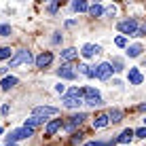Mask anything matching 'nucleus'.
<instances>
[{
	"instance_id": "4be33fe9",
	"label": "nucleus",
	"mask_w": 146,
	"mask_h": 146,
	"mask_svg": "<svg viewBox=\"0 0 146 146\" xmlns=\"http://www.w3.org/2000/svg\"><path fill=\"white\" fill-rule=\"evenodd\" d=\"M78 72H80V74H85V76H89V78H93V76H95V70H91L89 66H85V64H83V66H78Z\"/></svg>"
},
{
	"instance_id": "6e6552de",
	"label": "nucleus",
	"mask_w": 146,
	"mask_h": 146,
	"mask_svg": "<svg viewBox=\"0 0 146 146\" xmlns=\"http://www.w3.org/2000/svg\"><path fill=\"white\" fill-rule=\"evenodd\" d=\"M36 66L38 68H47V66H51V62H53V53H49V51H44V53H40L36 59Z\"/></svg>"
},
{
	"instance_id": "0eeeda50",
	"label": "nucleus",
	"mask_w": 146,
	"mask_h": 146,
	"mask_svg": "<svg viewBox=\"0 0 146 146\" xmlns=\"http://www.w3.org/2000/svg\"><path fill=\"white\" fill-rule=\"evenodd\" d=\"M34 114L36 117H55L57 114V108H53V106H36L34 108Z\"/></svg>"
},
{
	"instance_id": "c85d7f7f",
	"label": "nucleus",
	"mask_w": 146,
	"mask_h": 146,
	"mask_svg": "<svg viewBox=\"0 0 146 146\" xmlns=\"http://www.w3.org/2000/svg\"><path fill=\"white\" fill-rule=\"evenodd\" d=\"M135 138H142V140H146V127L138 129V131H135Z\"/></svg>"
},
{
	"instance_id": "c9c22d12",
	"label": "nucleus",
	"mask_w": 146,
	"mask_h": 146,
	"mask_svg": "<svg viewBox=\"0 0 146 146\" xmlns=\"http://www.w3.org/2000/svg\"><path fill=\"white\" fill-rule=\"evenodd\" d=\"M123 146H129V144H123Z\"/></svg>"
},
{
	"instance_id": "9d476101",
	"label": "nucleus",
	"mask_w": 146,
	"mask_h": 146,
	"mask_svg": "<svg viewBox=\"0 0 146 146\" xmlns=\"http://www.w3.org/2000/svg\"><path fill=\"white\" fill-rule=\"evenodd\" d=\"M127 78H129V85H142V80H144V76L140 74V70H138V68H129Z\"/></svg>"
},
{
	"instance_id": "ddd939ff",
	"label": "nucleus",
	"mask_w": 146,
	"mask_h": 146,
	"mask_svg": "<svg viewBox=\"0 0 146 146\" xmlns=\"http://www.w3.org/2000/svg\"><path fill=\"white\" fill-rule=\"evenodd\" d=\"M17 83H19L17 76H4L2 83H0V89H2V91H11V89H13Z\"/></svg>"
},
{
	"instance_id": "7c9ffc66",
	"label": "nucleus",
	"mask_w": 146,
	"mask_h": 146,
	"mask_svg": "<svg viewBox=\"0 0 146 146\" xmlns=\"http://www.w3.org/2000/svg\"><path fill=\"white\" fill-rule=\"evenodd\" d=\"M85 146H106V142H87Z\"/></svg>"
},
{
	"instance_id": "dca6fc26",
	"label": "nucleus",
	"mask_w": 146,
	"mask_h": 146,
	"mask_svg": "<svg viewBox=\"0 0 146 146\" xmlns=\"http://www.w3.org/2000/svg\"><path fill=\"white\" fill-rule=\"evenodd\" d=\"M59 127H62V119H55V121H51V123L47 125V129H44V131H47V135H53Z\"/></svg>"
},
{
	"instance_id": "f257e3e1",
	"label": "nucleus",
	"mask_w": 146,
	"mask_h": 146,
	"mask_svg": "<svg viewBox=\"0 0 146 146\" xmlns=\"http://www.w3.org/2000/svg\"><path fill=\"white\" fill-rule=\"evenodd\" d=\"M62 102H64V106H66V108H78L80 104L85 102V100H83V89H78V87L70 89V91L64 95Z\"/></svg>"
},
{
	"instance_id": "473e14b6",
	"label": "nucleus",
	"mask_w": 146,
	"mask_h": 146,
	"mask_svg": "<svg viewBox=\"0 0 146 146\" xmlns=\"http://www.w3.org/2000/svg\"><path fill=\"white\" fill-rule=\"evenodd\" d=\"M138 108H140V110H142V112H146V102H144V104H140V106H138Z\"/></svg>"
},
{
	"instance_id": "423d86ee",
	"label": "nucleus",
	"mask_w": 146,
	"mask_h": 146,
	"mask_svg": "<svg viewBox=\"0 0 146 146\" xmlns=\"http://www.w3.org/2000/svg\"><path fill=\"white\" fill-rule=\"evenodd\" d=\"M123 34H129V36H138V23L133 19H127V21H121L117 26Z\"/></svg>"
},
{
	"instance_id": "f8f14e48",
	"label": "nucleus",
	"mask_w": 146,
	"mask_h": 146,
	"mask_svg": "<svg viewBox=\"0 0 146 146\" xmlns=\"http://www.w3.org/2000/svg\"><path fill=\"white\" fill-rule=\"evenodd\" d=\"M57 76L68 78V80H74V78H76V70H72L70 66H62V68L57 70Z\"/></svg>"
},
{
	"instance_id": "412c9836",
	"label": "nucleus",
	"mask_w": 146,
	"mask_h": 146,
	"mask_svg": "<svg viewBox=\"0 0 146 146\" xmlns=\"http://www.w3.org/2000/svg\"><path fill=\"white\" fill-rule=\"evenodd\" d=\"M140 53H142V44H131V47L127 49V55H129V57H138Z\"/></svg>"
},
{
	"instance_id": "f03ea898",
	"label": "nucleus",
	"mask_w": 146,
	"mask_h": 146,
	"mask_svg": "<svg viewBox=\"0 0 146 146\" xmlns=\"http://www.w3.org/2000/svg\"><path fill=\"white\" fill-rule=\"evenodd\" d=\"M32 62H34L32 53H30L28 49H19V51H15V55L9 59V68H17V66H21V64H32Z\"/></svg>"
},
{
	"instance_id": "aec40b11",
	"label": "nucleus",
	"mask_w": 146,
	"mask_h": 146,
	"mask_svg": "<svg viewBox=\"0 0 146 146\" xmlns=\"http://www.w3.org/2000/svg\"><path fill=\"white\" fill-rule=\"evenodd\" d=\"M72 11H89V7H87V2H85V0H74L72 2Z\"/></svg>"
},
{
	"instance_id": "4468645a",
	"label": "nucleus",
	"mask_w": 146,
	"mask_h": 146,
	"mask_svg": "<svg viewBox=\"0 0 146 146\" xmlns=\"http://www.w3.org/2000/svg\"><path fill=\"white\" fill-rule=\"evenodd\" d=\"M108 123H110V117H108V114H100V117H95V121H93V127H95V129H102V127H106Z\"/></svg>"
},
{
	"instance_id": "b1692460",
	"label": "nucleus",
	"mask_w": 146,
	"mask_h": 146,
	"mask_svg": "<svg viewBox=\"0 0 146 146\" xmlns=\"http://www.w3.org/2000/svg\"><path fill=\"white\" fill-rule=\"evenodd\" d=\"M11 47H0V59H11Z\"/></svg>"
},
{
	"instance_id": "c756f323",
	"label": "nucleus",
	"mask_w": 146,
	"mask_h": 146,
	"mask_svg": "<svg viewBox=\"0 0 146 146\" xmlns=\"http://www.w3.org/2000/svg\"><path fill=\"white\" fill-rule=\"evenodd\" d=\"M0 112H2V114H9V112H11V106H9V104H4V106L0 108Z\"/></svg>"
},
{
	"instance_id": "a878e982",
	"label": "nucleus",
	"mask_w": 146,
	"mask_h": 146,
	"mask_svg": "<svg viewBox=\"0 0 146 146\" xmlns=\"http://www.w3.org/2000/svg\"><path fill=\"white\" fill-rule=\"evenodd\" d=\"M112 68H114V72H121L123 70V62L121 59H112Z\"/></svg>"
},
{
	"instance_id": "72a5a7b5",
	"label": "nucleus",
	"mask_w": 146,
	"mask_h": 146,
	"mask_svg": "<svg viewBox=\"0 0 146 146\" xmlns=\"http://www.w3.org/2000/svg\"><path fill=\"white\" fill-rule=\"evenodd\" d=\"M7 146H17V144H7Z\"/></svg>"
},
{
	"instance_id": "2f4dec72",
	"label": "nucleus",
	"mask_w": 146,
	"mask_h": 146,
	"mask_svg": "<svg viewBox=\"0 0 146 146\" xmlns=\"http://www.w3.org/2000/svg\"><path fill=\"white\" fill-rule=\"evenodd\" d=\"M55 91H57V93H64V91H66V87H64V85H57V87H55Z\"/></svg>"
},
{
	"instance_id": "6ab92c4d",
	"label": "nucleus",
	"mask_w": 146,
	"mask_h": 146,
	"mask_svg": "<svg viewBox=\"0 0 146 146\" xmlns=\"http://www.w3.org/2000/svg\"><path fill=\"white\" fill-rule=\"evenodd\" d=\"M40 123H44L42 117H36V114H32L30 119H26V125H30V127H38Z\"/></svg>"
},
{
	"instance_id": "39448f33",
	"label": "nucleus",
	"mask_w": 146,
	"mask_h": 146,
	"mask_svg": "<svg viewBox=\"0 0 146 146\" xmlns=\"http://www.w3.org/2000/svg\"><path fill=\"white\" fill-rule=\"evenodd\" d=\"M112 72H114L112 64L104 62V64H100V66L95 68V78H100V80H108L110 76H112Z\"/></svg>"
},
{
	"instance_id": "393cba45",
	"label": "nucleus",
	"mask_w": 146,
	"mask_h": 146,
	"mask_svg": "<svg viewBox=\"0 0 146 146\" xmlns=\"http://www.w3.org/2000/svg\"><path fill=\"white\" fill-rule=\"evenodd\" d=\"M114 44H117V47H127V38L125 36H117L114 38Z\"/></svg>"
},
{
	"instance_id": "5701e85b",
	"label": "nucleus",
	"mask_w": 146,
	"mask_h": 146,
	"mask_svg": "<svg viewBox=\"0 0 146 146\" xmlns=\"http://www.w3.org/2000/svg\"><path fill=\"white\" fill-rule=\"evenodd\" d=\"M108 117H110V121H112V123H119V121H121V117H123V112L114 108V110H110V114H108Z\"/></svg>"
},
{
	"instance_id": "f3484780",
	"label": "nucleus",
	"mask_w": 146,
	"mask_h": 146,
	"mask_svg": "<svg viewBox=\"0 0 146 146\" xmlns=\"http://www.w3.org/2000/svg\"><path fill=\"white\" fill-rule=\"evenodd\" d=\"M76 55H78V51L70 47V49H64V51H62V59H64V62H70V59H74Z\"/></svg>"
},
{
	"instance_id": "e433bc0d",
	"label": "nucleus",
	"mask_w": 146,
	"mask_h": 146,
	"mask_svg": "<svg viewBox=\"0 0 146 146\" xmlns=\"http://www.w3.org/2000/svg\"><path fill=\"white\" fill-rule=\"evenodd\" d=\"M95 2H100V0H95Z\"/></svg>"
},
{
	"instance_id": "9b49d317",
	"label": "nucleus",
	"mask_w": 146,
	"mask_h": 146,
	"mask_svg": "<svg viewBox=\"0 0 146 146\" xmlns=\"http://www.w3.org/2000/svg\"><path fill=\"white\" fill-rule=\"evenodd\" d=\"M100 51H102V49H100L98 44H91V42H89V44H85V47H83V51H80V53H83V57L89 59V57H95Z\"/></svg>"
},
{
	"instance_id": "20e7f679",
	"label": "nucleus",
	"mask_w": 146,
	"mask_h": 146,
	"mask_svg": "<svg viewBox=\"0 0 146 146\" xmlns=\"http://www.w3.org/2000/svg\"><path fill=\"white\" fill-rule=\"evenodd\" d=\"M83 100H85V104H89V106H102V95H100L98 91H95L93 87H85L83 89Z\"/></svg>"
},
{
	"instance_id": "1a4fd4ad",
	"label": "nucleus",
	"mask_w": 146,
	"mask_h": 146,
	"mask_svg": "<svg viewBox=\"0 0 146 146\" xmlns=\"http://www.w3.org/2000/svg\"><path fill=\"white\" fill-rule=\"evenodd\" d=\"M85 119H87V117H85L83 112H78V114H72V117H70V121L66 123V129H68V131H72V129H74V127H78V125L83 123Z\"/></svg>"
},
{
	"instance_id": "bb28decb",
	"label": "nucleus",
	"mask_w": 146,
	"mask_h": 146,
	"mask_svg": "<svg viewBox=\"0 0 146 146\" xmlns=\"http://www.w3.org/2000/svg\"><path fill=\"white\" fill-rule=\"evenodd\" d=\"M0 36H11V26H0Z\"/></svg>"
},
{
	"instance_id": "f704fd0d",
	"label": "nucleus",
	"mask_w": 146,
	"mask_h": 146,
	"mask_svg": "<svg viewBox=\"0 0 146 146\" xmlns=\"http://www.w3.org/2000/svg\"><path fill=\"white\" fill-rule=\"evenodd\" d=\"M0 133H2V127H0Z\"/></svg>"
},
{
	"instance_id": "7ed1b4c3",
	"label": "nucleus",
	"mask_w": 146,
	"mask_h": 146,
	"mask_svg": "<svg viewBox=\"0 0 146 146\" xmlns=\"http://www.w3.org/2000/svg\"><path fill=\"white\" fill-rule=\"evenodd\" d=\"M32 135H34V127L23 125V127L15 129V131H11V133L7 135V142H9V144H15L17 140H28V138H32Z\"/></svg>"
},
{
	"instance_id": "4c0bfd02",
	"label": "nucleus",
	"mask_w": 146,
	"mask_h": 146,
	"mask_svg": "<svg viewBox=\"0 0 146 146\" xmlns=\"http://www.w3.org/2000/svg\"><path fill=\"white\" fill-rule=\"evenodd\" d=\"M144 123H146V119H144Z\"/></svg>"
},
{
	"instance_id": "2eb2a0df",
	"label": "nucleus",
	"mask_w": 146,
	"mask_h": 146,
	"mask_svg": "<svg viewBox=\"0 0 146 146\" xmlns=\"http://www.w3.org/2000/svg\"><path fill=\"white\" fill-rule=\"evenodd\" d=\"M131 138H135V131H133V129H125V131L119 135V142L121 144H129V142H131Z\"/></svg>"
},
{
	"instance_id": "cd10ccee",
	"label": "nucleus",
	"mask_w": 146,
	"mask_h": 146,
	"mask_svg": "<svg viewBox=\"0 0 146 146\" xmlns=\"http://www.w3.org/2000/svg\"><path fill=\"white\" fill-rule=\"evenodd\" d=\"M104 15H110V17H112V15H117V7H108V9H104Z\"/></svg>"
},
{
	"instance_id": "a211bd4d",
	"label": "nucleus",
	"mask_w": 146,
	"mask_h": 146,
	"mask_svg": "<svg viewBox=\"0 0 146 146\" xmlns=\"http://www.w3.org/2000/svg\"><path fill=\"white\" fill-rule=\"evenodd\" d=\"M89 15H91V17H102L104 15V9H102V4H91V7H89Z\"/></svg>"
}]
</instances>
